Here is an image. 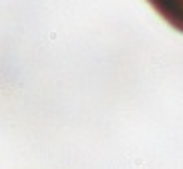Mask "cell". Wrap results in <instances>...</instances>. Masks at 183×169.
Wrapping results in <instances>:
<instances>
[{"label": "cell", "instance_id": "cell-1", "mask_svg": "<svg viewBox=\"0 0 183 169\" xmlns=\"http://www.w3.org/2000/svg\"><path fill=\"white\" fill-rule=\"evenodd\" d=\"M147 2L169 26L183 32V0H147Z\"/></svg>", "mask_w": 183, "mask_h": 169}]
</instances>
